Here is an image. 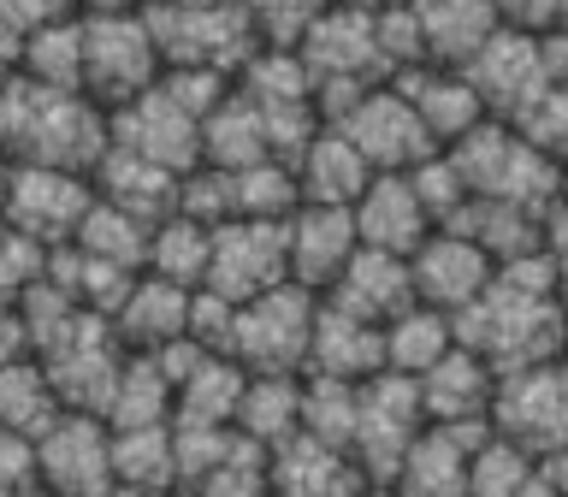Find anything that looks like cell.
Segmentation results:
<instances>
[{"label":"cell","mask_w":568,"mask_h":497,"mask_svg":"<svg viewBox=\"0 0 568 497\" xmlns=\"http://www.w3.org/2000/svg\"><path fill=\"white\" fill-rule=\"evenodd\" d=\"M468 444L444 426H420L415 444L403 450L397 474L385 479L397 497H468Z\"/></svg>","instance_id":"obj_26"},{"label":"cell","mask_w":568,"mask_h":497,"mask_svg":"<svg viewBox=\"0 0 568 497\" xmlns=\"http://www.w3.org/2000/svg\"><path fill=\"white\" fill-rule=\"evenodd\" d=\"M36 479L53 497H106L113 491V426L83 408H60L36 433Z\"/></svg>","instance_id":"obj_7"},{"label":"cell","mask_w":568,"mask_h":497,"mask_svg":"<svg viewBox=\"0 0 568 497\" xmlns=\"http://www.w3.org/2000/svg\"><path fill=\"white\" fill-rule=\"evenodd\" d=\"M89 207H95L89 172H65V166H12L7 195H0L7 225L24 231V237L42 243V248H65L71 237H78Z\"/></svg>","instance_id":"obj_9"},{"label":"cell","mask_w":568,"mask_h":497,"mask_svg":"<svg viewBox=\"0 0 568 497\" xmlns=\"http://www.w3.org/2000/svg\"><path fill=\"white\" fill-rule=\"evenodd\" d=\"M314 314H320V296L284 278V284H273V291L237 302L225 355L237 367H248V373H302L308 367Z\"/></svg>","instance_id":"obj_4"},{"label":"cell","mask_w":568,"mask_h":497,"mask_svg":"<svg viewBox=\"0 0 568 497\" xmlns=\"http://www.w3.org/2000/svg\"><path fill=\"white\" fill-rule=\"evenodd\" d=\"M408 278H415V302H426V308H438V314L456 320L491 284V255L474 237L438 225L433 237L408 255Z\"/></svg>","instance_id":"obj_15"},{"label":"cell","mask_w":568,"mask_h":497,"mask_svg":"<svg viewBox=\"0 0 568 497\" xmlns=\"http://www.w3.org/2000/svg\"><path fill=\"white\" fill-rule=\"evenodd\" d=\"M190 296H195V291H184V284H172V278L136 273L131 296H124V302H119V314H113L119 344H124V349H136V355L166 349L172 337H184V332H190Z\"/></svg>","instance_id":"obj_25"},{"label":"cell","mask_w":568,"mask_h":497,"mask_svg":"<svg viewBox=\"0 0 568 497\" xmlns=\"http://www.w3.org/2000/svg\"><path fill=\"white\" fill-rule=\"evenodd\" d=\"M456 344H468L491 373L539 367L568 355V326H562V296H521L509 284H486L468 308L456 314Z\"/></svg>","instance_id":"obj_2"},{"label":"cell","mask_w":568,"mask_h":497,"mask_svg":"<svg viewBox=\"0 0 568 497\" xmlns=\"http://www.w3.org/2000/svg\"><path fill=\"white\" fill-rule=\"evenodd\" d=\"M113 486L178 491L172 420H166V426H113Z\"/></svg>","instance_id":"obj_33"},{"label":"cell","mask_w":568,"mask_h":497,"mask_svg":"<svg viewBox=\"0 0 568 497\" xmlns=\"http://www.w3.org/2000/svg\"><path fill=\"white\" fill-rule=\"evenodd\" d=\"M106 106L78 89H48L30 78L0 83V160L7 166H65L95 172L106 154Z\"/></svg>","instance_id":"obj_1"},{"label":"cell","mask_w":568,"mask_h":497,"mask_svg":"<svg viewBox=\"0 0 568 497\" xmlns=\"http://www.w3.org/2000/svg\"><path fill=\"white\" fill-rule=\"evenodd\" d=\"M355 390H362V385L302 373V433H314V438L337 444V450H349V438H355Z\"/></svg>","instance_id":"obj_39"},{"label":"cell","mask_w":568,"mask_h":497,"mask_svg":"<svg viewBox=\"0 0 568 497\" xmlns=\"http://www.w3.org/2000/svg\"><path fill=\"white\" fill-rule=\"evenodd\" d=\"M408 95V106L420 113L426 136L438 142V149H450V142H462L474 131V124H486V101H479V89L468 83V71L456 65H415L403 71V78H390Z\"/></svg>","instance_id":"obj_20"},{"label":"cell","mask_w":568,"mask_h":497,"mask_svg":"<svg viewBox=\"0 0 568 497\" xmlns=\"http://www.w3.org/2000/svg\"><path fill=\"white\" fill-rule=\"evenodd\" d=\"M296 60L308 65L314 83H385L379 42H373V12L332 7L296 36Z\"/></svg>","instance_id":"obj_13"},{"label":"cell","mask_w":568,"mask_h":497,"mask_svg":"<svg viewBox=\"0 0 568 497\" xmlns=\"http://www.w3.org/2000/svg\"><path fill=\"white\" fill-rule=\"evenodd\" d=\"M243 385H248V367H237L231 355H207L202 367L178 385L172 397V420H190V426H231L237 420V403H243Z\"/></svg>","instance_id":"obj_32"},{"label":"cell","mask_w":568,"mask_h":497,"mask_svg":"<svg viewBox=\"0 0 568 497\" xmlns=\"http://www.w3.org/2000/svg\"><path fill=\"white\" fill-rule=\"evenodd\" d=\"M415 18H420L426 65H456V71L504 30L491 0H415Z\"/></svg>","instance_id":"obj_27"},{"label":"cell","mask_w":568,"mask_h":497,"mask_svg":"<svg viewBox=\"0 0 568 497\" xmlns=\"http://www.w3.org/2000/svg\"><path fill=\"white\" fill-rule=\"evenodd\" d=\"M337 131L362 149V160L373 172H408V166H420L426 154H438V142L426 136L420 113L408 106V95L397 83H373L367 95L337 119Z\"/></svg>","instance_id":"obj_11"},{"label":"cell","mask_w":568,"mask_h":497,"mask_svg":"<svg viewBox=\"0 0 568 497\" xmlns=\"http://www.w3.org/2000/svg\"><path fill=\"white\" fill-rule=\"evenodd\" d=\"M562 207H568V166H562Z\"/></svg>","instance_id":"obj_55"},{"label":"cell","mask_w":568,"mask_h":497,"mask_svg":"<svg viewBox=\"0 0 568 497\" xmlns=\"http://www.w3.org/2000/svg\"><path fill=\"white\" fill-rule=\"evenodd\" d=\"M349 220H355L362 248H385V255H415L438 231L433 213L420 207L415 184H408V172H373V184L355 195Z\"/></svg>","instance_id":"obj_18"},{"label":"cell","mask_w":568,"mask_h":497,"mask_svg":"<svg viewBox=\"0 0 568 497\" xmlns=\"http://www.w3.org/2000/svg\"><path fill=\"white\" fill-rule=\"evenodd\" d=\"M71 243H78L83 255H95V261L124 266V273H142V266H149V225L131 220V213H119V207H106L101 195H95V207L83 213V225H78Z\"/></svg>","instance_id":"obj_37"},{"label":"cell","mask_w":568,"mask_h":497,"mask_svg":"<svg viewBox=\"0 0 568 497\" xmlns=\"http://www.w3.org/2000/svg\"><path fill=\"white\" fill-rule=\"evenodd\" d=\"M291 172H296L302 202H314V207H355V195L373 184V166L337 124H320L308 136V149L291 160Z\"/></svg>","instance_id":"obj_23"},{"label":"cell","mask_w":568,"mask_h":497,"mask_svg":"<svg viewBox=\"0 0 568 497\" xmlns=\"http://www.w3.org/2000/svg\"><path fill=\"white\" fill-rule=\"evenodd\" d=\"M160 60L142 12H83V95L95 106H124L136 101L142 89L160 83Z\"/></svg>","instance_id":"obj_5"},{"label":"cell","mask_w":568,"mask_h":497,"mask_svg":"<svg viewBox=\"0 0 568 497\" xmlns=\"http://www.w3.org/2000/svg\"><path fill=\"white\" fill-rule=\"evenodd\" d=\"M18 78L48 83V89H78L83 95V12H60L53 24H42L18 53Z\"/></svg>","instance_id":"obj_31"},{"label":"cell","mask_w":568,"mask_h":497,"mask_svg":"<svg viewBox=\"0 0 568 497\" xmlns=\"http://www.w3.org/2000/svg\"><path fill=\"white\" fill-rule=\"evenodd\" d=\"M231 320H237V302H225L220 291H195L190 296V332L207 355H225L231 349Z\"/></svg>","instance_id":"obj_45"},{"label":"cell","mask_w":568,"mask_h":497,"mask_svg":"<svg viewBox=\"0 0 568 497\" xmlns=\"http://www.w3.org/2000/svg\"><path fill=\"white\" fill-rule=\"evenodd\" d=\"M337 7H362V12H385V7H397V0H337Z\"/></svg>","instance_id":"obj_53"},{"label":"cell","mask_w":568,"mask_h":497,"mask_svg":"<svg viewBox=\"0 0 568 497\" xmlns=\"http://www.w3.org/2000/svg\"><path fill=\"white\" fill-rule=\"evenodd\" d=\"M266 486H273V497H355L373 479L349 450H337L314 433H291L266 450Z\"/></svg>","instance_id":"obj_16"},{"label":"cell","mask_w":568,"mask_h":497,"mask_svg":"<svg viewBox=\"0 0 568 497\" xmlns=\"http://www.w3.org/2000/svg\"><path fill=\"white\" fill-rule=\"evenodd\" d=\"M302 373L344 379V385H362V379H373V373H385V326L355 320V314L332 308V302L320 296L314 337H308V367Z\"/></svg>","instance_id":"obj_22"},{"label":"cell","mask_w":568,"mask_h":497,"mask_svg":"<svg viewBox=\"0 0 568 497\" xmlns=\"http://www.w3.org/2000/svg\"><path fill=\"white\" fill-rule=\"evenodd\" d=\"M408 184H415V195H420V207L433 213V225H450L462 207L474 202L468 195V184H462V172H456V160L450 154H426L420 166H408Z\"/></svg>","instance_id":"obj_41"},{"label":"cell","mask_w":568,"mask_h":497,"mask_svg":"<svg viewBox=\"0 0 568 497\" xmlns=\"http://www.w3.org/2000/svg\"><path fill=\"white\" fill-rule=\"evenodd\" d=\"M207 255H213V231L184 220V213H172V220H160L149 231V266H142V273L172 278V284H184V291H202Z\"/></svg>","instance_id":"obj_35"},{"label":"cell","mask_w":568,"mask_h":497,"mask_svg":"<svg viewBox=\"0 0 568 497\" xmlns=\"http://www.w3.org/2000/svg\"><path fill=\"white\" fill-rule=\"evenodd\" d=\"M420 415L426 426H462V420H491V390L497 373L491 362H479L468 344L444 349L433 367L420 373Z\"/></svg>","instance_id":"obj_19"},{"label":"cell","mask_w":568,"mask_h":497,"mask_svg":"<svg viewBox=\"0 0 568 497\" xmlns=\"http://www.w3.org/2000/svg\"><path fill=\"white\" fill-rule=\"evenodd\" d=\"M89 184H95V195H101L106 207L131 213V220H142L149 231L178 213V172L154 166V160L124 154V149H113V142H106L101 166L89 172Z\"/></svg>","instance_id":"obj_24"},{"label":"cell","mask_w":568,"mask_h":497,"mask_svg":"<svg viewBox=\"0 0 568 497\" xmlns=\"http://www.w3.org/2000/svg\"><path fill=\"white\" fill-rule=\"evenodd\" d=\"M491 12H497V24H509V30H532V36L557 24L550 0H491Z\"/></svg>","instance_id":"obj_47"},{"label":"cell","mask_w":568,"mask_h":497,"mask_svg":"<svg viewBox=\"0 0 568 497\" xmlns=\"http://www.w3.org/2000/svg\"><path fill=\"white\" fill-rule=\"evenodd\" d=\"M444 349H456V320L426 308V302H415V308H403L397 320H385V367L390 373H408V379H420L426 367L438 362Z\"/></svg>","instance_id":"obj_34"},{"label":"cell","mask_w":568,"mask_h":497,"mask_svg":"<svg viewBox=\"0 0 568 497\" xmlns=\"http://www.w3.org/2000/svg\"><path fill=\"white\" fill-rule=\"evenodd\" d=\"M231 426L248 444H261V450H273L291 433H302V373H248Z\"/></svg>","instance_id":"obj_28"},{"label":"cell","mask_w":568,"mask_h":497,"mask_svg":"<svg viewBox=\"0 0 568 497\" xmlns=\"http://www.w3.org/2000/svg\"><path fill=\"white\" fill-rule=\"evenodd\" d=\"M36 479V438L0 426V491L7 486H30Z\"/></svg>","instance_id":"obj_46"},{"label":"cell","mask_w":568,"mask_h":497,"mask_svg":"<svg viewBox=\"0 0 568 497\" xmlns=\"http://www.w3.org/2000/svg\"><path fill=\"white\" fill-rule=\"evenodd\" d=\"M355 497H397V491H390V486H379V479H373V486H362Z\"/></svg>","instance_id":"obj_54"},{"label":"cell","mask_w":568,"mask_h":497,"mask_svg":"<svg viewBox=\"0 0 568 497\" xmlns=\"http://www.w3.org/2000/svg\"><path fill=\"white\" fill-rule=\"evenodd\" d=\"M42 273H48V248L30 243L24 231H12L7 213H0V302H18Z\"/></svg>","instance_id":"obj_44"},{"label":"cell","mask_w":568,"mask_h":497,"mask_svg":"<svg viewBox=\"0 0 568 497\" xmlns=\"http://www.w3.org/2000/svg\"><path fill=\"white\" fill-rule=\"evenodd\" d=\"M0 497H53V491L42 486V479H30V486H7V491H0Z\"/></svg>","instance_id":"obj_52"},{"label":"cell","mask_w":568,"mask_h":497,"mask_svg":"<svg viewBox=\"0 0 568 497\" xmlns=\"http://www.w3.org/2000/svg\"><path fill=\"white\" fill-rule=\"evenodd\" d=\"M231 202H237V220H291L302 207V190L284 160H261V166L231 172Z\"/></svg>","instance_id":"obj_38"},{"label":"cell","mask_w":568,"mask_h":497,"mask_svg":"<svg viewBox=\"0 0 568 497\" xmlns=\"http://www.w3.org/2000/svg\"><path fill=\"white\" fill-rule=\"evenodd\" d=\"M106 136H113V149L136 154V160H154V166H166L178 178L190 166H202V124H195L160 83L142 89L136 101L113 106V113H106Z\"/></svg>","instance_id":"obj_12"},{"label":"cell","mask_w":568,"mask_h":497,"mask_svg":"<svg viewBox=\"0 0 568 497\" xmlns=\"http://www.w3.org/2000/svg\"><path fill=\"white\" fill-rule=\"evenodd\" d=\"M515 131H521L532 149H545L550 160H562V166H568V83H545L539 101L515 119Z\"/></svg>","instance_id":"obj_42"},{"label":"cell","mask_w":568,"mask_h":497,"mask_svg":"<svg viewBox=\"0 0 568 497\" xmlns=\"http://www.w3.org/2000/svg\"><path fill=\"white\" fill-rule=\"evenodd\" d=\"M562 326H568V296H562Z\"/></svg>","instance_id":"obj_57"},{"label":"cell","mask_w":568,"mask_h":497,"mask_svg":"<svg viewBox=\"0 0 568 497\" xmlns=\"http://www.w3.org/2000/svg\"><path fill=\"white\" fill-rule=\"evenodd\" d=\"M172 379L160 373L154 355H136V349H124V367H119V379H113V397H106L101 408V420L106 426H166L172 420Z\"/></svg>","instance_id":"obj_30"},{"label":"cell","mask_w":568,"mask_h":497,"mask_svg":"<svg viewBox=\"0 0 568 497\" xmlns=\"http://www.w3.org/2000/svg\"><path fill=\"white\" fill-rule=\"evenodd\" d=\"M532 486V456L509 438H486L468 456V497H521Z\"/></svg>","instance_id":"obj_40"},{"label":"cell","mask_w":568,"mask_h":497,"mask_svg":"<svg viewBox=\"0 0 568 497\" xmlns=\"http://www.w3.org/2000/svg\"><path fill=\"white\" fill-rule=\"evenodd\" d=\"M491 433L509 438V444H521L527 456L562 450V444H568V355H562V362L497 373Z\"/></svg>","instance_id":"obj_6"},{"label":"cell","mask_w":568,"mask_h":497,"mask_svg":"<svg viewBox=\"0 0 568 497\" xmlns=\"http://www.w3.org/2000/svg\"><path fill=\"white\" fill-rule=\"evenodd\" d=\"M426 426L420 415V385L408 379V373H373V379H362V390H355V438H349V456L362 462L367 479H385L397 474L403 450L415 444V433Z\"/></svg>","instance_id":"obj_8"},{"label":"cell","mask_w":568,"mask_h":497,"mask_svg":"<svg viewBox=\"0 0 568 497\" xmlns=\"http://www.w3.org/2000/svg\"><path fill=\"white\" fill-rule=\"evenodd\" d=\"M24 326H18V314H12V302H0V362H12V355H24Z\"/></svg>","instance_id":"obj_50"},{"label":"cell","mask_w":568,"mask_h":497,"mask_svg":"<svg viewBox=\"0 0 568 497\" xmlns=\"http://www.w3.org/2000/svg\"><path fill=\"white\" fill-rule=\"evenodd\" d=\"M332 308H344L355 320H397L403 308H415V278H408V255H385V248H355L349 266L332 278L326 291Z\"/></svg>","instance_id":"obj_21"},{"label":"cell","mask_w":568,"mask_h":497,"mask_svg":"<svg viewBox=\"0 0 568 497\" xmlns=\"http://www.w3.org/2000/svg\"><path fill=\"white\" fill-rule=\"evenodd\" d=\"M7 78H12V65H7V60H0V83H7Z\"/></svg>","instance_id":"obj_56"},{"label":"cell","mask_w":568,"mask_h":497,"mask_svg":"<svg viewBox=\"0 0 568 497\" xmlns=\"http://www.w3.org/2000/svg\"><path fill=\"white\" fill-rule=\"evenodd\" d=\"M532 474L545 479V491L568 497V444H562V450H545V456H532Z\"/></svg>","instance_id":"obj_49"},{"label":"cell","mask_w":568,"mask_h":497,"mask_svg":"<svg viewBox=\"0 0 568 497\" xmlns=\"http://www.w3.org/2000/svg\"><path fill=\"white\" fill-rule=\"evenodd\" d=\"M444 154L456 160L468 195L527 207V213H539V220H550V213L562 207V160H550L545 149H532V142L515 131V124H504V119L474 124V131L462 142H450Z\"/></svg>","instance_id":"obj_3"},{"label":"cell","mask_w":568,"mask_h":497,"mask_svg":"<svg viewBox=\"0 0 568 497\" xmlns=\"http://www.w3.org/2000/svg\"><path fill=\"white\" fill-rule=\"evenodd\" d=\"M332 0H243L248 24L266 48H296V36L314 24L320 12H326Z\"/></svg>","instance_id":"obj_43"},{"label":"cell","mask_w":568,"mask_h":497,"mask_svg":"<svg viewBox=\"0 0 568 497\" xmlns=\"http://www.w3.org/2000/svg\"><path fill=\"white\" fill-rule=\"evenodd\" d=\"M60 415V397H53V379L48 367L36 362V355H12V362H0V426H12V433H42V426Z\"/></svg>","instance_id":"obj_36"},{"label":"cell","mask_w":568,"mask_h":497,"mask_svg":"<svg viewBox=\"0 0 568 497\" xmlns=\"http://www.w3.org/2000/svg\"><path fill=\"white\" fill-rule=\"evenodd\" d=\"M284 248H291V284L326 296L332 278L344 273L349 255L362 248V237H355L349 207H314V202H302L291 220H284Z\"/></svg>","instance_id":"obj_17"},{"label":"cell","mask_w":568,"mask_h":497,"mask_svg":"<svg viewBox=\"0 0 568 497\" xmlns=\"http://www.w3.org/2000/svg\"><path fill=\"white\" fill-rule=\"evenodd\" d=\"M261 160H273L266 119H261V106H248L237 89H231V95L202 119V166L243 172V166H261Z\"/></svg>","instance_id":"obj_29"},{"label":"cell","mask_w":568,"mask_h":497,"mask_svg":"<svg viewBox=\"0 0 568 497\" xmlns=\"http://www.w3.org/2000/svg\"><path fill=\"white\" fill-rule=\"evenodd\" d=\"M291 278V248H284V220H225L213 225V255L202 291H220L225 302H248Z\"/></svg>","instance_id":"obj_10"},{"label":"cell","mask_w":568,"mask_h":497,"mask_svg":"<svg viewBox=\"0 0 568 497\" xmlns=\"http://www.w3.org/2000/svg\"><path fill=\"white\" fill-rule=\"evenodd\" d=\"M462 71H468V83L479 89L486 113H491V119H504V124H515L532 101H539V89H545L539 36H532V30H509V24H504V30H497L491 42L479 48Z\"/></svg>","instance_id":"obj_14"},{"label":"cell","mask_w":568,"mask_h":497,"mask_svg":"<svg viewBox=\"0 0 568 497\" xmlns=\"http://www.w3.org/2000/svg\"><path fill=\"white\" fill-rule=\"evenodd\" d=\"M545 248H550V261H557V278H562V296H568V207H557L545 220Z\"/></svg>","instance_id":"obj_48"},{"label":"cell","mask_w":568,"mask_h":497,"mask_svg":"<svg viewBox=\"0 0 568 497\" xmlns=\"http://www.w3.org/2000/svg\"><path fill=\"white\" fill-rule=\"evenodd\" d=\"M83 12H136L142 0H78Z\"/></svg>","instance_id":"obj_51"}]
</instances>
